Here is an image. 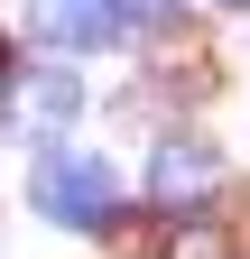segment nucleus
I'll return each instance as SVG.
<instances>
[{"label":"nucleus","instance_id":"obj_1","mask_svg":"<svg viewBox=\"0 0 250 259\" xmlns=\"http://www.w3.org/2000/svg\"><path fill=\"white\" fill-rule=\"evenodd\" d=\"M28 204H37L47 222H65V232H102V222L120 213V185H111L102 157H65V148H56L47 167L28 176Z\"/></svg>","mask_w":250,"mask_h":259},{"label":"nucleus","instance_id":"obj_2","mask_svg":"<svg viewBox=\"0 0 250 259\" xmlns=\"http://www.w3.org/2000/svg\"><path fill=\"white\" fill-rule=\"evenodd\" d=\"M148 194H158L167 213H204L213 194H223V148H213V139H158Z\"/></svg>","mask_w":250,"mask_h":259},{"label":"nucleus","instance_id":"obj_3","mask_svg":"<svg viewBox=\"0 0 250 259\" xmlns=\"http://www.w3.org/2000/svg\"><path fill=\"white\" fill-rule=\"evenodd\" d=\"M28 28H37V47L84 56V47L120 37V0H28Z\"/></svg>","mask_w":250,"mask_h":259},{"label":"nucleus","instance_id":"obj_4","mask_svg":"<svg viewBox=\"0 0 250 259\" xmlns=\"http://www.w3.org/2000/svg\"><path fill=\"white\" fill-rule=\"evenodd\" d=\"M84 111V83L65 74V65H37V74H19V93H10V120L28 130V139H56Z\"/></svg>","mask_w":250,"mask_h":259},{"label":"nucleus","instance_id":"obj_5","mask_svg":"<svg viewBox=\"0 0 250 259\" xmlns=\"http://www.w3.org/2000/svg\"><path fill=\"white\" fill-rule=\"evenodd\" d=\"M158 259H232V241L213 232V222H195V232H176V241H167Z\"/></svg>","mask_w":250,"mask_h":259},{"label":"nucleus","instance_id":"obj_6","mask_svg":"<svg viewBox=\"0 0 250 259\" xmlns=\"http://www.w3.org/2000/svg\"><path fill=\"white\" fill-rule=\"evenodd\" d=\"M176 0H120V28H167Z\"/></svg>","mask_w":250,"mask_h":259},{"label":"nucleus","instance_id":"obj_7","mask_svg":"<svg viewBox=\"0 0 250 259\" xmlns=\"http://www.w3.org/2000/svg\"><path fill=\"white\" fill-rule=\"evenodd\" d=\"M0 74H10V37H0Z\"/></svg>","mask_w":250,"mask_h":259}]
</instances>
